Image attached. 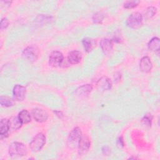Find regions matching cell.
Masks as SVG:
<instances>
[{
    "label": "cell",
    "instance_id": "1",
    "mask_svg": "<svg viewBox=\"0 0 160 160\" xmlns=\"http://www.w3.org/2000/svg\"><path fill=\"white\" fill-rule=\"evenodd\" d=\"M9 153L11 156H23L27 154V149L24 144L19 142H13L9 147Z\"/></svg>",
    "mask_w": 160,
    "mask_h": 160
},
{
    "label": "cell",
    "instance_id": "2",
    "mask_svg": "<svg viewBox=\"0 0 160 160\" xmlns=\"http://www.w3.org/2000/svg\"><path fill=\"white\" fill-rule=\"evenodd\" d=\"M39 56V49L36 46H30L25 48L22 53V58L30 62L36 61Z\"/></svg>",
    "mask_w": 160,
    "mask_h": 160
},
{
    "label": "cell",
    "instance_id": "3",
    "mask_svg": "<svg viewBox=\"0 0 160 160\" xmlns=\"http://www.w3.org/2000/svg\"><path fill=\"white\" fill-rule=\"evenodd\" d=\"M46 143V137L42 133H38L32 139L29 146L32 151L38 152L40 151Z\"/></svg>",
    "mask_w": 160,
    "mask_h": 160
},
{
    "label": "cell",
    "instance_id": "4",
    "mask_svg": "<svg viewBox=\"0 0 160 160\" xmlns=\"http://www.w3.org/2000/svg\"><path fill=\"white\" fill-rule=\"evenodd\" d=\"M82 136L81 129L78 127L74 128L69 133L67 144L69 148H74L78 146L79 141Z\"/></svg>",
    "mask_w": 160,
    "mask_h": 160
},
{
    "label": "cell",
    "instance_id": "5",
    "mask_svg": "<svg viewBox=\"0 0 160 160\" xmlns=\"http://www.w3.org/2000/svg\"><path fill=\"white\" fill-rule=\"evenodd\" d=\"M142 24V16L139 12H134L131 14L126 20V25L132 29H136L141 27Z\"/></svg>",
    "mask_w": 160,
    "mask_h": 160
},
{
    "label": "cell",
    "instance_id": "6",
    "mask_svg": "<svg viewBox=\"0 0 160 160\" xmlns=\"http://www.w3.org/2000/svg\"><path fill=\"white\" fill-rule=\"evenodd\" d=\"M63 59L62 52L58 51H52L49 57V64L52 67H58L61 64Z\"/></svg>",
    "mask_w": 160,
    "mask_h": 160
},
{
    "label": "cell",
    "instance_id": "7",
    "mask_svg": "<svg viewBox=\"0 0 160 160\" xmlns=\"http://www.w3.org/2000/svg\"><path fill=\"white\" fill-rule=\"evenodd\" d=\"M32 116L33 118L39 122H45L48 118V112L42 109L35 108L32 110Z\"/></svg>",
    "mask_w": 160,
    "mask_h": 160
},
{
    "label": "cell",
    "instance_id": "8",
    "mask_svg": "<svg viewBox=\"0 0 160 160\" xmlns=\"http://www.w3.org/2000/svg\"><path fill=\"white\" fill-rule=\"evenodd\" d=\"M91 146V142L88 136H81L78 143V151L79 154L82 155L88 152Z\"/></svg>",
    "mask_w": 160,
    "mask_h": 160
},
{
    "label": "cell",
    "instance_id": "9",
    "mask_svg": "<svg viewBox=\"0 0 160 160\" xmlns=\"http://www.w3.org/2000/svg\"><path fill=\"white\" fill-rule=\"evenodd\" d=\"M111 81L109 78L107 77H102L100 78L97 83H96V88L98 90L101 92H104L109 90L111 88Z\"/></svg>",
    "mask_w": 160,
    "mask_h": 160
},
{
    "label": "cell",
    "instance_id": "10",
    "mask_svg": "<svg viewBox=\"0 0 160 160\" xmlns=\"http://www.w3.org/2000/svg\"><path fill=\"white\" fill-rule=\"evenodd\" d=\"M26 92V90L25 87L19 84L15 85L12 90L14 99L17 101H22L25 98Z\"/></svg>",
    "mask_w": 160,
    "mask_h": 160
},
{
    "label": "cell",
    "instance_id": "11",
    "mask_svg": "<svg viewBox=\"0 0 160 160\" xmlns=\"http://www.w3.org/2000/svg\"><path fill=\"white\" fill-rule=\"evenodd\" d=\"M152 68V64L151 59L148 56H144L140 60L139 69L141 71L147 73L151 71Z\"/></svg>",
    "mask_w": 160,
    "mask_h": 160
},
{
    "label": "cell",
    "instance_id": "12",
    "mask_svg": "<svg viewBox=\"0 0 160 160\" xmlns=\"http://www.w3.org/2000/svg\"><path fill=\"white\" fill-rule=\"evenodd\" d=\"M82 58V54L80 51L74 50L71 51L68 56V60L69 63L76 64L79 63Z\"/></svg>",
    "mask_w": 160,
    "mask_h": 160
},
{
    "label": "cell",
    "instance_id": "13",
    "mask_svg": "<svg viewBox=\"0 0 160 160\" xmlns=\"http://www.w3.org/2000/svg\"><path fill=\"white\" fill-rule=\"evenodd\" d=\"M92 87L91 84H84L80 87L75 91V94L79 97H84L88 96L92 91Z\"/></svg>",
    "mask_w": 160,
    "mask_h": 160
},
{
    "label": "cell",
    "instance_id": "14",
    "mask_svg": "<svg viewBox=\"0 0 160 160\" xmlns=\"http://www.w3.org/2000/svg\"><path fill=\"white\" fill-rule=\"evenodd\" d=\"M100 46L104 54H109L112 50V41L109 39H102L100 42Z\"/></svg>",
    "mask_w": 160,
    "mask_h": 160
},
{
    "label": "cell",
    "instance_id": "15",
    "mask_svg": "<svg viewBox=\"0 0 160 160\" xmlns=\"http://www.w3.org/2000/svg\"><path fill=\"white\" fill-rule=\"evenodd\" d=\"M10 128L9 121L7 119H2L0 122V135L1 138H6L8 135Z\"/></svg>",
    "mask_w": 160,
    "mask_h": 160
},
{
    "label": "cell",
    "instance_id": "16",
    "mask_svg": "<svg viewBox=\"0 0 160 160\" xmlns=\"http://www.w3.org/2000/svg\"><path fill=\"white\" fill-rule=\"evenodd\" d=\"M148 49L152 51H159L160 47V41L157 37L152 38L148 44Z\"/></svg>",
    "mask_w": 160,
    "mask_h": 160
},
{
    "label": "cell",
    "instance_id": "17",
    "mask_svg": "<svg viewBox=\"0 0 160 160\" xmlns=\"http://www.w3.org/2000/svg\"><path fill=\"white\" fill-rule=\"evenodd\" d=\"M18 118L22 124H27L29 122L31 119L30 113L26 109H23L19 112Z\"/></svg>",
    "mask_w": 160,
    "mask_h": 160
},
{
    "label": "cell",
    "instance_id": "18",
    "mask_svg": "<svg viewBox=\"0 0 160 160\" xmlns=\"http://www.w3.org/2000/svg\"><path fill=\"white\" fill-rule=\"evenodd\" d=\"M9 121L10 128H12V129H18L22 124L19 121L18 117H12Z\"/></svg>",
    "mask_w": 160,
    "mask_h": 160
},
{
    "label": "cell",
    "instance_id": "19",
    "mask_svg": "<svg viewBox=\"0 0 160 160\" xmlns=\"http://www.w3.org/2000/svg\"><path fill=\"white\" fill-rule=\"evenodd\" d=\"M0 103L2 106L9 107V106H11L13 105L14 101L11 98H9L8 96H1L0 98Z\"/></svg>",
    "mask_w": 160,
    "mask_h": 160
},
{
    "label": "cell",
    "instance_id": "20",
    "mask_svg": "<svg viewBox=\"0 0 160 160\" xmlns=\"http://www.w3.org/2000/svg\"><path fill=\"white\" fill-rule=\"evenodd\" d=\"M83 47L86 51L89 52L92 49V41L91 39L89 38H85L82 41Z\"/></svg>",
    "mask_w": 160,
    "mask_h": 160
},
{
    "label": "cell",
    "instance_id": "21",
    "mask_svg": "<svg viewBox=\"0 0 160 160\" xmlns=\"http://www.w3.org/2000/svg\"><path fill=\"white\" fill-rule=\"evenodd\" d=\"M139 1H128L124 3V8L126 9H131L138 5Z\"/></svg>",
    "mask_w": 160,
    "mask_h": 160
},
{
    "label": "cell",
    "instance_id": "22",
    "mask_svg": "<svg viewBox=\"0 0 160 160\" xmlns=\"http://www.w3.org/2000/svg\"><path fill=\"white\" fill-rule=\"evenodd\" d=\"M156 11H157V9H156V8L152 7V6L149 7L146 9V11L145 12L146 18H152V16H154V14H156Z\"/></svg>",
    "mask_w": 160,
    "mask_h": 160
},
{
    "label": "cell",
    "instance_id": "23",
    "mask_svg": "<svg viewBox=\"0 0 160 160\" xmlns=\"http://www.w3.org/2000/svg\"><path fill=\"white\" fill-rule=\"evenodd\" d=\"M104 17V16L102 12H98L93 15L92 20H93L94 22H95V23H100L102 21Z\"/></svg>",
    "mask_w": 160,
    "mask_h": 160
},
{
    "label": "cell",
    "instance_id": "24",
    "mask_svg": "<svg viewBox=\"0 0 160 160\" xmlns=\"http://www.w3.org/2000/svg\"><path fill=\"white\" fill-rule=\"evenodd\" d=\"M151 120H152V116L150 114H146L142 119V122L144 124L150 126L151 124Z\"/></svg>",
    "mask_w": 160,
    "mask_h": 160
},
{
    "label": "cell",
    "instance_id": "25",
    "mask_svg": "<svg viewBox=\"0 0 160 160\" xmlns=\"http://www.w3.org/2000/svg\"><path fill=\"white\" fill-rule=\"evenodd\" d=\"M9 24V21L6 18H4L1 21V29H5Z\"/></svg>",
    "mask_w": 160,
    "mask_h": 160
},
{
    "label": "cell",
    "instance_id": "26",
    "mask_svg": "<svg viewBox=\"0 0 160 160\" xmlns=\"http://www.w3.org/2000/svg\"><path fill=\"white\" fill-rule=\"evenodd\" d=\"M117 144L118 146L119 147H122L124 146V143H123V140L122 139V138H119L117 141Z\"/></svg>",
    "mask_w": 160,
    "mask_h": 160
}]
</instances>
